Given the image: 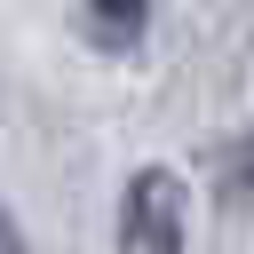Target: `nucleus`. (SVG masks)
Listing matches in <instances>:
<instances>
[{
	"label": "nucleus",
	"mask_w": 254,
	"mask_h": 254,
	"mask_svg": "<svg viewBox=\"0 0 254 254\" xmlns=\"http://www.w3.org/2000/svg\"><path fill=\"white\" fill-rule=\"evenodd\" d=\"M190 238V183L175 167H135L119 190V254H183Z\"/></svg>",
	"instance_id": "1"
},
{
	"label": "nucleus",
	"mask_w": 254,
	"mask_h": 254,
	"mask_svg": "<svg viewBox=\"0 0 254 254\" xmlns=\"http://www.w3.org/2000/svg\"><path fill=\"white\" fill-rule=\"evenodd\" d=\"M143 16H151L143 0H87V32H95L103 48H119V56L143 40Z\"/></svg>",
	"instance_id": "2"
},
{
	"label": "nucleus",
	"mask_w": 254,
	"mask_h": 254,
	"mask_svg": "<svg viewBox=\"0 0 254 254\" xmlns=\"http://www.w3.org/2000/svg\"><path fill=\"white\" fill-rule=\"evenodd\" d=\"M222 206H230V214H254V143L222 167Z\"/></svg>",
	"instance_id": "3"
},
{
	"label": "nucleus",
	"mask_w": 254,
	"mask_h": 254,
	"mask_svg": "<svg viewBox=\"0 0 254 254\" xmlns=\"http://www.w3.org/2000/svg\"><path fill=\"white\" fill-rule=\"evenodd\" d=\"M0 254H32V246H24V230H16V214H8V206H0Z\"/></svg>",
	"instance_id": "4"
}]
</instances>
